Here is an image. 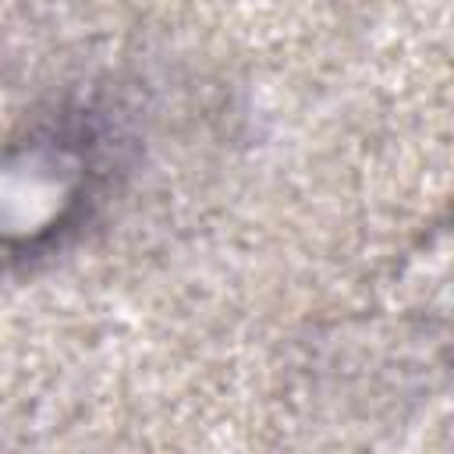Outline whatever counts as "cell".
<instances>
[{"label":"cell","mask_w":454,"mask_h":454,"mask_svg":"<svg viewBox=\"0 0 454 454\" xmlns=\"http://www.w3.org/2000/svg\"><path fill=\"white\" fill-rule=\"evenodd\" d=\"M99 177L96 131L53 124L0 153V262L35 255L71 231Z\"/></svg>","instance_id":"obj_1"}]
</instances>
